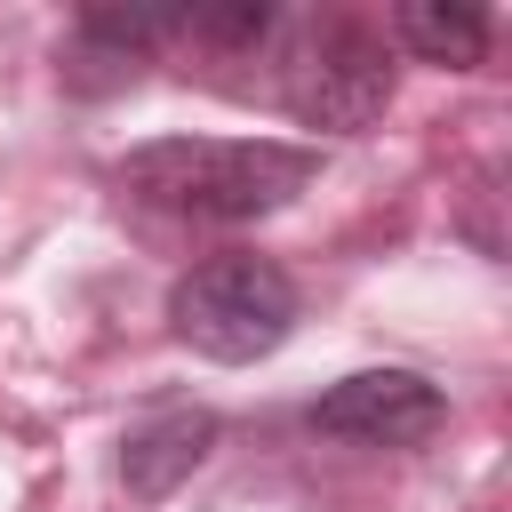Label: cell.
Masks as SVG:
<instances>
[{"label": "cell", "mask_w": 512, "mask_h": 512, "mask_svg": "<svg viewBox=\"0 0 512 512\" xmlns=\"http://www.w3.org/2000/svg\"><path fill=\"white\" fill-rule=\"evenodd\" d=\"M208 448H216V416L208 408H160L120 440V488L136 504H160L208 464Z\"/></svg>", "instance_id": "5"}, {"label": "cell", "mask_w": 512, "mask_h": 512, "mask_svg": "<svg viewBox=\"0 0 512 512\" xmlns=\"http://www.w3.org/2000/svg\"><path fill=\"white\" fill-rule=\"evenodd\" d=\"M400 40L424 56V64H480L488 56V8H472V0H408L400 16Z\"/></svg>", "instance_id": "6"}, {"label": "cell", "mask_w": 512, "mask_h": 512, "mask_svg": "<svg viewBox=\"0 0 512 512\" xmlns=\"http://www.w3.org/2000/svg\"><path fill=\"white\" fill-rule=\"evenodd\" d=\"M304 424L320 440H344V448H416V440H432L448 424V400L416 368H360V376L328 384L304 408Z\"/></svg>", "instance_id": "4"}, {"label": "cell", "mask_w": 512, "mask_h": 512, "mask_svg": "<svg viewBox=\"0 0 512 512\" xmlns=\"http://www.w3.org/2000/svg\"><path fill=\"white\" fill-rule=\"evenodd\" d=\"M320 176V152L272 136H152L120 160V192L200 224H256Z\"/></svg>", "instance_id": "1"}, {"label": "cell", "mask_w": 512, "mask_h": 512, "mask_svg": "<svg viewBox=\"0 0 512 512\" xmlns=\"http://www.w3.org/2000/svg\"><path fill=\"white\" fill-rule=\"evenodd\" d=\"M280 104L304 120V128H328V136H360L384 104H392V64H384V40L352 16H320L288 64H280Z\"/></svg>", "instance_id": "3"}, {"label": "cell", "mask_w": 512, "mask_h": 512, "mask_svg": "<svg viewBox=\"0 0 512 512\" xmlns=\"http://www.w3.org/2000/svg\"><path fill=\"white\" fill-rule=\"evenodd\" d=\"M296 280L256 256V248H224V256H200L176 288H168V328L176 344H192L200 360L216 368H248V360H272L288 336H296Z\"/></svg>", "instance_id": "2"}]
</instances>
